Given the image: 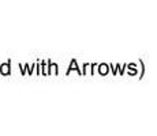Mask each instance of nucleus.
I'll return each instance as SVG.
<instances>
[{
  "label": "nucleus",
  "instance_id": "nucleus-1",
  "mask_svg": "<svg viewBox=\"0 0 157 136\" xmlns=\"http://www.w3.org/2000/svg\"><path fill=\"white\" fill-rule=\"evenodd\" d=\"M2 71H4V72H8V67H4V68H2Z\"/></svg>",
  "mask_w": 157,
  "mask_h": 136
}]
</instances>
